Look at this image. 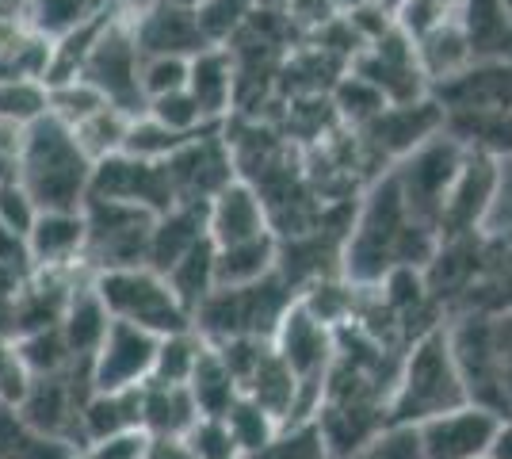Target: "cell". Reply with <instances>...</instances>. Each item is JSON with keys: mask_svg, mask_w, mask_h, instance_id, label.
Instances as JSON below:
<instances>
[{"mask_svg": "<svg viewBox=\"0 0 512 459\" xmlns=\"http://www.w3.org/2000/svg\"><path fill=\"white\" fill-rule=\"evenodd\" d=\"M440 245V234L428 226L409 199L402 196L394 173L386 169L367 184L356 203V215L344 238L341 276L356 287H379L402 268H425Z\"/></svg>", "mask_w": 512, "mask_h": 459, "instance_id": "1", "label": "cell"}, {"mask_svg": "<svg viewBox=\"0 0 512 459\" xmlns=\"http://www.w3.org/2000/svg\"><path fill=\"white\" fill-rule=\"evenodd\" d=\"M467 387L451 352L448 322L413 341L402 356V372L394 383V402H390V425H425L432 417L467 406Z\"/></svg>", "mask_w": 512, "mask_h": 459, "instance_id": "2", "label": "cell"}, {"mask_svg": "<svg viewBox=\"0 0 512 459\" xmlns=\"http://www.w3.org/2000/svg\"><path fill=\"white\" fill-rule=\"evenodd\" d=\"M92 173H96V161L81 150L73 127H65L54 115L31 127L20 180L31 188L43 211H85Z\"/></svg>", "mask_w": 512, "mask_h": 459, "instance_id": "3", "label": "cell"}, {"mask_svg": "<svg viewBox=\"0 0 512 459\" xmlns=\"http://www.w3.org/2000/svg\"><path fill=\"white\" fill-rule=\"evenodd\" d=\"M299 303V291L279 276L256 280L245 287H214L203 299V306L192 314V326L203 333L207 345H226L237 337H276L279 322L287 318V310Z\"/></svg>", "mask_w": 512, "mask_h": 459, "instance_id": "4", "label": "cell"}, {"mask_svg": "<svg viewBox=\"0 0 512 459\" xmlns=\"http://www.w3.org/2000/svg\"><path fill=\"white\" fill-rule=\"evenodd\" d=\"M96 291H100V299L107 303L115 322L142 326L150 329V333H157V337L192 329L188 306L176 299V291L169 287L165 272H157L150 264L100 272L96 276Z\"/></svg>", "mask_w": 512, "mask_h": 459, "instance_id": "5", "label": "cell"}, {"mask_svg": "<svg viewBox=\"0 0 512 459\" xmlns=\"http://www.w3.org/2000/svg\"><path fill=\"white\" fill-rule=\"evenodd\" d=\"M85 222H88L85 261L96 268V276L111 272V268L150 264L153 222H157L153 211L134 207V203H119V199H88Z\"/></svg>", "mask_w": 512, "mask_h": 459, "instance_id": "6", "label": "cell"}, {"mask_svg": "<svg viewBox=\"0 0 512 459\" xmlns=\"http://www.w3.org/2000/svg\"><path fill=\"white\" fill-rule=\"evenodd\" d=\"M276 349L287 360V368L295 372L302 391V421H314L321 406V391H325V379L333 372V360H337V329L325 326L318 314H310L302 303H295L287 310V318L276 329Z\"/></svg>", "mask_w": 512, "mask_h": 459, "instance_id": "7", "label": "cell"}, {"mask_svg": "<svg viewBox=\"0 0 512 459\" xmlns=\"http://www.w3.org/2000/svg\"><path fill=\"white\" fill-rule=\"evenodd\" d=\"M467 161V150L451 138L448 131H440L436 138H428L425 146L402 157L390 173L398 180L402 196L409 199V207L421 215V219L440 234V222H444V207H448V196L455 188V176Z\"/></svg>", "mask_w": 512, "mask_h": 459, "instance_id": "8", "label": "cell"}, {"mask_svg": "<svg viewBox=\"0 0 512 459\" xmlns=\"http://www.w3.org/2000/svg\"><path fill=\"white\" fill-rule=\"evenodd\" d=\"M142 46L134 39V20L111 16L100 39L92 46L85 62V81L104 92L107 104L123 108L127 115H142L146 111V92H142Z\"/></svg>", "mask_w": 512, "mask_h": 459, "instance_id": "9", "label": "cell"}, {"mask_svg": "<svg viewBox=\"0 0 512 459\" xmlns=\"http://www.w3.org/2000/svg\"><path fill=\"white\" fill-rule=\"evenodd\" d=\"M92 364H73L69 372L58 375H35L31 391L23 398L20 417L27 425H35L46 437L69 440L85 452V437H81V414L85 402L92 398Z\"/></svg>", "mask_w": 512, "mask_h": 459, "instance_id": "10", "label": "cell"}, {"mask_svg": "<svg viewBox=\"0 0 512 459\" xmlns=\"http://www.w3.org/2000/svg\"><path fill=\"white\" fill-rule=\"evenodd\" d=\"M440 131H444V111L432 96H425L413 104H386L367 127L356 131V138H360L367 161L375 165V173H386Z\"/></svg>", "mask_w": 512, "mask_h": 459, "instance_id": "11", "label": "cell"}, {"mask_svg": "<svg viewBox=\"0 0 512 459\" xmlns=\"http://www.w3.org/2000/svg\"><path fill=\"white\" fill-rule=\"evenodd\" d=\"M176 203H211L237 180L234 150L226 142V123L199 131L165 161Z\"/></svg>", "mask_w": 512, "mask_h": 459, "instance_id": "12", "label": "cell"}, {"mask_svg": "<svg viewBox=\"0 0 512 459\" xmlns=\"http://www.w3.org/2000/svg\"><path fill=\"white\" fill-rule=\"evenodd\" d=\"M348 69L360 73L363 81H371L390 104H413V100L432 96L417 43L409 39L402 27H390L383 39L363 46Z\"/></svg>", "mask_w": 512, "mask_h": 459, "instance_id": "13", "label": "cell"}, {"mask_svg": "<svg viewBox=\"0 0 512 459\" xmlns=\"http://www.w3.org/2000/svg\"><path fill=\"white\" fill-rule=\"evenodd\" d=\"M161 337L130 322H111L104 345L92 356V387L96 391H134L153 379Z\"/></svg>", "mask_w": 512, "mask_h": 459, "instance_id": "14", "label": "cell"}, {"mask_svg": "<svg viewBox=\"0 0 512 459\" xmlns=\"http://www.w3.org/2000/svg\"><path fill=\"white\" fill-rule=\"evenodd\" d=\"M432 100L440 104L444 119L512 111V62H470L467 69L436 81Z\"/></svg>", "mask_w": 512, "mask_h": 459, "instance_id": "15", "label": "cell"}, {"mask_svg": "<svg viewBox=\"0 0 512 459\" xmlns=\"http://www.w3.org/2000/svg\"><path fill=\"white\" fill-rule=\"evenodd\" d=\"M88 199H119V203L146 207L153 215H165L169 207H176L169 169L165 165H153V161L127 157V153H115V157H107V161L96 165Z\"/></svg>", "mask_w": 512, "mask_h": 459, "instance_id": "16", "label": "cell"}, {"mask_svg": "<svg viewBox=\"0 0 512 459\" xmlns=\"http://www.w3.org/2000/svg\"><path fill=\"white\" fill-rule=\"evenodd\" d=\"M497 425H501V417L493 410L467 402L459 410H448V414L417 425L421 452L425 459H490Z\"/></svg>", "mask_w": 512, "mask_h": 459, "instance_id": "17", "label": "cell"}, {"mask_svg": "<svg viewBox=\"0 0 512 459\" xmlns=\"http://www.w3.org/2000/svg\"><path fill=\"white\" fill-rule=\"evenodd\" d=\"M493 196H497V157L467 150V161H463V169L455 176V188H451L448 207H444L440 241L486 234Z\"/></svg>", "mask_w": 512, "mask_h": 459, "instance_id": "18", "label": "cell"}, {"mask_svg": "<svg viewBox=\"0 0 512 459\" xmlns=\"http://www.w3.org/2000/svg\"><path fill=\"white\" fill-rule=\"evenodd\" d=\"M207 234H211V241L218 249H230V245L268 238V234H276V230H272L268 207H264V199L256 196L253 184L234 180L230 188H222V192L207 203Z\"/></svg>", "mask_w": 512, "mask_h": 459, "instance_id": "19", "label": "cell"}, {"mask_svg": "<svg viewBox=\"0 0 512 459\" xmlns=\"http://www.w3.org/2000/svg\"><path fill=\"white\" fill-rule=\"evenodd\" d=\"M134 39L142 46V54H176V58H195L199 50L211 46L195 8L184 0H161L146 16H138Z\"/></svg>", "mask_w": 512, "mask_h": 459, "instance_id": "20", "label": "cell"}, {"mask_svg": "<svg viewBox=\"0 0 512 459\" xmlns=\"http://www.w3.org/2000/svg\"><path fill=\"white\" fill-rule=\"evenodd\" d=\"M459 314H512V234H482L478 268Z\"/></svg>", "mask_w": 512, "mask_h": 459, "instance_id": "21", "label": "cell"}, {"mask_svg": "<svg viewBox=\"0 0 512 459\" xmlns=\"http://www.w3.org/2000/svg\"><path fill=\"white\" fill-rule=\"evenodd\" d=\"M188 92L199 100V108L214 127L234 119L241 81H237V62L230 46H207L195 54L192 66H188Z\"/></svg>", "mask_w": 512, "mask_h": 459, "instance_id": "22", "label": "cell"}, {"mask_svg": "<svg viewBox=\"0 0 512 459\" xmlns=\"http://www.w3.org/2000/svg\"><path fill=\"white\" fill-rule=\"evenodd\" d=\"M241 394L253 398L256 406H264L279 425H299V410H302L299 379L287 368V360L279 356L276 341L264 345V352L253 360V368L241 375Z\"/></svg>", "mask_w": 512, "mask_h": 459, "instance_id": "23", "label": "cell"}, {"mask_svg": "<svg viewBox=\"0 0 512 459\" xmlns=\"http://www.w3.org/2000/svg\"><path fill=\"white\" fill-rule=\"evenodd\" d=\"M31 264L54 268V264H81L88 249L85 211H43L35 230L27 234Z\"/></svg>", "mask_w": 512, "mask_h": 459, "instance_id": "24", "label": "cell"}, {"mask_svg": "<svg viewBox=\"0 0 512 459\" xmlns=\"http://www.w3.org/2000/svg\"><path fill=\"white\" fill-rule=\"evenodd\" d=\"M207 234V203H176L165 215L153 222V245H150V268L169 272L188 249H195Z\"/></svg>", "mask_w": 512, "mask_h": 459, "instance_id": "25", "label": "cell"}, {"mask_svg": "<svg viewBox=\"0 0 512 459\" xmlns=\"http://www.w3.org/2000/svg\"><path fill=\"white\" fill-rule=\"evenodd\" d=\"M199 402L192 387H172V383H146L142 387V429L150 437L184 440L199 421Z\"/></svg>", "mask_w": 512, "mask_h": 459, "instance_id": "26", "label": "cell"}, {"mask_svg": "<svg viewBox=\"0 0 512 459\" xmlns=\"http://www.w3.org/2000/svg\"><path fill=\"white\" fill-rule=\"evenodd\" d=\"M111 322H115V318H111L107 303L100 299L96 280L73 291V299H69V306H65L62 333H65V341H69V349H73V356H77L81 364H92V356H96L100 345H104Z\"/></svg>", "mask_w": 512, "mask_h": 459, "instance_id": "27", "label": "cell"}, {"mask_svg": "<svg viewBox=\"0 0 512 459\" xmlns=\"http://www.w3.org/2000/svg\"><path fill=\"white\" fill-rule=\"evenodd\" d=\"M463 31L474 62H512V20L501 0H463Z\"/></svg>", "mask_w": 512, "mask_h": 459, "instance_id": "28", "label": "cell"}, {"mask_svg": "<svg viewBox=\"0 0 512 459\" xmlns=\"http://www.w3.org/2000/svg\"><path fill=\"white\" fill-rule=\"evenodd\" d=\"M142 429V387L134 391H92L81 414V437L85 448L96 440H107L115 433Z\"/></svg>", "mask_w": 512, "mask_h": 459, "instance_id": "29", "label": "cell"}, {"mask_svg": "<svg viewBox=\"0 0 512 459\" xmlns=\"http://www.w3.org/2000/svg\"><path fill=\"white\" fill-rule=\"evenodd\" d=\"M169 287L176 291V299L188 306V314H195L203 299L218 287V249L211 238H203L195 249H188L180 261L165 272Z\"/></svg>", "mask_w": 512, "mask_h": 459, "instance_id": "30", "label": "cell"}, {"mask_svg": "<svg viewBox=\"0 0 512 459\" xmlns=\"http://www.w3.org/2000/svg\"><path fill=\"white\" fill-rule=\"evenodd\" d=\"M81 448L69 440L46 437L35 425H27L20 410L0 406V459H77Z\"/></svg>", "mask_w": 512, "mask_h": 459, "instance_id": "31", "label": "cell"}, {"mask_svg": "<svg viewBox=\"0 0 512 459\" xmlns=\"http://www.w3.org/2000/svg\"><path fill=\"white\" fill-rule=\"evenodd\" d=\"M218 249V245H214ZM279 268V234L218 249V287H245Z\"/></svg>", "mask_w": 512, "mask_h": 459, "instance_id": "32", "label": "cell"}, {"mask_svg": "<svg viewBox=\"0 0 512 459\" xmlns=\"http://www.w3.org/2000/svg\"><path fill=\"white\" fill-rule=\"evenodd\" d=\"M188 387H192L195 402H199V414L203 417H226L230 414V406L241 398L237 375L230 372V364L222 360V352L214 349V345H207V352H203V360H199V368H195Z\"/></svg>", "mask_w": 512, "mask_h": 459, "instance_id": "33", "label": "cell"}, {"mask_svg": "<svg viewBox=\"0 0 512 459\" xmlns=\"http://www.w3.org/2000/svg\"><path fill=\"white\" fill-rule=\"evenodd\" d=\"M207 352V341L199 329H180L161 337L157 345V364H153V383H172V387H188L192 383L195 368Z\"/></svg>", "mask_w": 512, "mask_h": 459, "instance_id": "34", "label": "cell"}, {"mask_svg": "<svg viewBox=\"0 0 512 459\" xmlns=\"http://www.w3.org/2000/svg\"><path fill=\"white\" fill-rule=\"evenodd\" d=\"M130 119L123 108H115V104H104L100 111H92L85 123H77L73 134H77V142H81V150L100 165L107 157H115V153H123L127 146V131H130Z\"/></svg>", "mask_w": 512, "mask_h": 459, "instance_id": "35", "label": "cell"}, {"mask_svg": "<svg viewBox=\"0 0 512 459\" xmlns=\"http://www.w3.org/2000/svg\"><path fill=\"white\" fill-rule=\"evenodd\" d=\"M329 100H333V108H337V115H341V123L344 127H352V131L367 127V123L390 104L379 88L371 85V81H363L360 73H352V69L333 81Z\"/></svg>", "mask_w": 512, "mask_h": 459, "instance_id": "36", "label": "cell"}, {"mask_svg": "<svg viewBox=\"0 0 512 459\" xmlns=\"http://www.w3.org/2000/svg\"><path fill=\"white\" fill-rule=\"evenodd\" d=\"M50 115V85L35 77H0V123L35 127Z\"/></svg>", "mask_w": 512, "mask_h": 459, "instance_id": "37", "label": "cell"}, {"mask_svg": "<svg viewBox=\"0 0 512 459\" xmlns=\"http://www.w3.org/2000/svg\"><path fill=\"white\" fill-rule=\"evenodd\" d=\"M188 138L195 134H176L169 131L161 119H153L150 111H142V115H134L130 119V131H127V146L123 153L127 157H138V161H153V165H165L172 153L180 150Z\"/></svg>", "mask_w": 512, "mask_h": 459, "instance_id": "38", "label": "cell"}, {"mask_svg": "<svg viewBox=\"0 0 512 459\" xmlns=\"http://www.w3.org/2000/svg\"><path fill=\"white\" fill-rule=\"evenodd\" d=\"M226 425H230V433H234L241 456H256V452H264V448L279 437V429H283L276 417L268 414L264 406H256L253 398H245V394L230 406Z\"/></svg>", "mask_w": 512, "mask_h": 459, "instance_id": "39", "label": "cell"}, {"mask_svg": "<svg viewBox=\"0 0 512 459\" xmlns=\"http://www.w3.org/2000/svg\"><path fill=\"white\" fill-rule=\"evenodd\" d=\"M100 12L96 0H31V31L43 35L50 43L65 39Z\"/></svg>", "mask_w": 512, "mask_h": 459, "instance_id": "40", "label": "cell"}, {"mask_svg": "<svg viewBox=\"0 0 512 459\" xmlns=\"http://www.w3.org/2000/svg\"><path fill=\"white\" fill-rule=\"evenodd\" d=\"M256 0H203L195 4V16H199V27L207 35L211 46H226L241 35V27L256 16Z\"/></svg>", "mask_w": 512, "mask_h": 459, "instance_id": "41", "label": "cell"}, {"mask_svg": "<svg viewBox=\"0 0 512 459\" xmlns=\"http://www.w3.org/2000/svg\"><path fill=\"white\" fill-rule=\"evenodd\" d=\"M20 349H23V356H27V368H31V375H58V372H69L73 364H81V360L73 356V349H69L62 326L23 333Z\"/></svg>", "mask_w": 512, "mask_h": 459, "instance_id": "42", "label": "cell"}, {"mask_svg": "<svg viewBox=\"0 0 512 459\" xmlns=\"http://www.w3.org/2000/svg\"><path fill=\"white\" fill-rule=\"evenodd\" d=\"M107 100L104 92L85 81V77H73V81H62V85H50V115L62 119L65 127H77L85 123L92 111H100Z\"/></svg>", "mask_w": 512, "mask_h": 459, "instance_id": "43", "label": "cell"}, {"mask_svg": "<svg viewBox=\"0 0 512 459\" xmlns=\"http://www.w3.org/2000/svg\"><path fill=\"white\" fill-rule=\"evenodd\" d=\"M394 16H398V27L417 43V39L432 35L436 27L459 20L463 16V0H402Z\"/></svg>", "mask_w": 512, "mask_h": 459, "instance_id": "44", "label": "cell"}, {"mask_svg": "<svg viewBox=\"0 0 512 459\" xmlns=\"http://www.w3.org/2000/svg\"><path fill=\"white\" fill-rule=\"evenodd\" d=\"M39 215H43V207L20 176H0V230H12V234L27 238L35 230Z\"/></svg>", "mask_w": 512, "mask_h": 459, "instance_id": "45", "label": "cell"}, {"mask_svg": "<svg viewBox=\"0 0 512 459\" xmlns=\"http://www.w3.org/2000/svg\"><path fill=\"white\" fill-rule=\"evenodd\" d=\"M153 119H161L169 131L176 134H199V131H211L214 123L203 115L199 108V100H195L188 88H180V92H169V96H161V100H150L146 104Z\"/></svg>", "mask_w": 512, "mask_h": 459, "instance_id": "46", "label": "cell"}, {"mask_svg": "<svg viewBox=\"0 0 512 459\" xmlns=\"http://www.w3.org/2000/svg\"><path fill=\"white\" fill-rule=\"evenodd\" d=\"M31 383H35V375L27 368L20 337H0V406L16 410L31 391Z\"/></svg>", "mask_w": 512, "mask_h": 459, "instance_id": "47", "label": "cell"}, {"mask_svg": "<svg viewBox=\"0 0 512 459\" xmlns=\"http://www.w3.org/2000/svg\"><path fill=\"white\" fill-rule=\"evenodd\" d=\"M188 66H192V58L146 54V58H142V92H146V104L169 96V92L188 88Z\"/></svg>", "mask_w": 512, "mask_h": 459, "instance_id": "48", "label": "cell"}, {"mask_svg": "<svg viewBox=\"0 0 512 459\" xmlns=\"http://www.w3.org/2000/svg\"><path fill=\"white\" fill-rule=\"evenodd\" d=\"M490 356L501 394V417H512V314H490Z\"/></svg>", "mask_w": 512, "mask_h": 459, "instance_id": "49", "label": "cell"}, {"mask_svg": "<svg viewBox=\"0 0 512 459\" xmlns=\"http://www.w3.org/2000/svg\"><path fill=\"white\" fill-rule=\"evenodd\" d=\"M184 440H188L195 459H245L234 433H230V425H226V417H199L195 429Z\"/></svg>", "mask_w": 512, "mask_h": 459, "instance_id": "50", "label": "cell"}, {"mask_svg": "<svg viewBox=\"0 0 512 459\" xmlns=\"http://www.w3.org/2000/svg\"><path fill=\"white\" fill-rule=\"evenodd\" d=\"M344 459H425V452H421V433L413 425H390Z\"/></svg>", "mask_w": 512, "mask_h": 459, "instance_id": "51", "label": "cell"}, {"mask_svg": "<svg viewBox=\"0 0 512 459\" xmlns=\"http://www.w3.org/2000/svg\"><path fill=\"white\" fill-rule=\"evenodd\" d=\"M146 452H150V433L130 429V433H115V437L88 444L85 459H146Z\"/></svg>", "mask_w": 512, "mask_h": 459, "instance_id": "52", "label": "cell"}, {"mask_svg": "<svg viewBox=\"0 0 512 459\" xmlns=\"http://www.w3.org/2000/svg\"><path fill=\"white\" fill-rule=\"evenodd\" d=\"M490 234H512V157L497 161V196L490 211Z\"/></svg>", "mask_w": 512, "mask_h": 459, "instance_id": "53", "label": "cell"}, {"mask_svg": "<svg viewBox=\"0 0 512 459\" xmlns=\"http://www.w3.org/2000/svg\"><path fill=\"white\" fill-rule=\"evenodd\" d=\"M27 134H31V127L0 123V176H20L23 150H27Z\"/></svg>", "mask_w": 512, "mask_h": 459, "instance_id": "54", "label": "cell"}, {"mask_svg": "<svg viewBox=\"0 0 512 459\" xmlns=\"http://www.w3.org/2000/svg\"><path fill=\"white\" fill-rule=\"evenodd\" d=\"M146 459H195L188 440H176V437H150V452Z\"/></svg>", "mask_w": 512, "mask_h": 459, "instance_id": "55", "label": "cell"}, {"mask_svg": "<svg viewBox=\"0 0 512 459\" xmlns=\"http://www.w3.org/2000/svg\"><path fill=\"white\" fill-rule=\"evenodd\" d=\"M104 12L111 16H123V20H138V16H146L150 8H157L161 0H96Z\"/></svg>", "mask_w": 512, "mask_h": 459, "instance_id": "56", "label": "cell"}, {"mask_svg": "<svg viewBox=\"0 0 512 459\" xmlns=\"http://www.w3.org/2000/svg\"><path fill=\"white\" fill-rule=\"evenodd\" d=\"M31 272L23 268H12V264H0V299H20L23 284H27Z\"/></svg>", "mask_w": 512, "mask_h": 459, "instance_id": "57", "label": "cell"}, {"mask_svg": "<svg viewBox=\"0 0 512 459\" xmlns=\"http://www.w3.org/2000/svg\"><path fill=\"white\" fill-rule=\"evenodd\" d=\"M490 459H512V417H501L497 437H493Z\"/></svg>", "mask_w": 512, "mask_h": 459, "instance_id": "58", "label": "cell"}, {"mask_svg": "<svg viewBox=\"0 0 512 459\" xmlns=\"http://www.w3.org/2000/svg\"><path fill=\"white\" fill-rule=\"evenodd\" d=\"M505 4V12H509V20H512V0H501Z\"/></svg>", "mask_w": 512, "mask_h": 459, "instance_id": "59", "label": "cell"}, {"mask_svg": "<svg viewBox=\"0 0 512 459\" xmlns=\"http://www.w3.org/2000/svg\"><path fill=\"white\" fill-rule=\"evenodd\" d=\"M184 4H192V8H195V4H203V0H184Z\"/></svg>", "mask_w": 512, "mask_h": 459, "instance_id": "60", "label": "cell"}]
</instances>
